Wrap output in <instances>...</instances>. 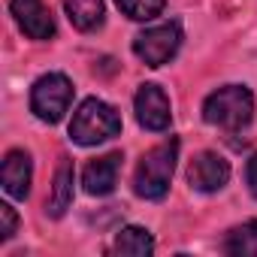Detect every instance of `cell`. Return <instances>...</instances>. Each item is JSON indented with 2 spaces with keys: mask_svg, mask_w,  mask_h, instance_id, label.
<instances>
[{
  "mask_svg": "<svg viewBox=\"0 0 257 257\" xmlns=\"http://www.w3.org/2000/svg\"><path fill=\"white\" fill-rule=\"evenodd\" d=\"M176 158H179V140L176 137H170L167 143H161L152 152H146L140 167H137V176H134V191L143 200H161L170 191Z\"/></svg>",
  "mask_w": 257,
  "mask_h": 257,
  "instance_id": "1",
  "label": "cell"
},
{
  "mask_svg": "<svg viewBox=\"0 0 257 257\" xmlns=\"http://www.w3.org/2000/svg\"><path fill=\"white\" fill-rule=\"evenodd\" d=\"M254 115V97L245 85H224L203 103V118L221 131H242Z\"/></svg>",
  "mask_w": 257,
  "mask_h": 257,
  "instance_id": "2",
  "label": "cell"
},
{
  "mask_svg": "<svg viewBox=\"0 0 257 257\" xmlns=\"http://www.w3.org/2000/svg\"><path fill=\"white\" fill-rule=\"evenodd\" d=\"M118 134H121V115L97 97H88L70 121V140L79 146H97Z\"/></svg>",
  "mask_w": 257,
  "mask_h": 257,
  "instance_id": "3",
  "label": "cell"
},
{
  "mask_svg": "<svg viewBox=\"0 0 257 257\" xmlns=\"http://www.w3.org/2000/svg\"><path fill=\"white\" fill-rule=\"evenodd\" d=\"M73 103V82L64 73H46L31 88V109L40 121L58 124Z\"/></svg>",
  "mask_w": 257,
  "mask_h": 257,
  "instance_id": "4",
  "label": "cell"
},
{
  "mask_svg": "<svg viewBox=\"0 0 257 257\" xmlns=\"http://www.w3.org/2000/svg\"><path fill=\"white\" fill-rule=\"evenodd\" d=\"M179 46H182V28L176 22L149 28L134 40V52L146 67H164L179 52Z\"/></svg>",
  "mask_w": 257,
  "mask_h": 257,
  "instance_id": "5",
  "label": "cell"
},
{
  "mask_svg": "<svg viewBox=\"0 0 257 257\" xmlns=\"http://www.w3.org/2000/svg\"><path fill=\"white\" fill-rule=\"evenodd\" d=\"M227 179H230V164H227L221 155H215V152L197 155V158L191 161V167H188V182H191V188H194V191H203V194L221 191V188L227 185Z\"/></svg>",
  "mask_w": 257,
  "mask_h": 257,
  "instance_id": "6",
  "label": "cell"
},
{
  "mask_svg": "<svg viewBox=\"0 0 257 257\" xmlns=\"http://www.w3.org/2000/svg\"><path fill=\"white\" fill-rule=\"evenodd\" d=\"M134 106H137V121L146 131H167L170 127V118H173L170 100L158 85H140Z\"/></svg>",
  "mask_w": 257,
  "mask_h": 257,
  "instance_id": "7",
  "label": "cell"
},
{
  "mask_svg": "<svg viewBox=\"0 0 257 257\" xmlns=\"http://www.w3.org/2000/svg\"><path fill=\"white\" fill-rule=\"evenodd\" d=\"M10 10H13L19 28L31 40H52L55 37V19L43 7V0H10Z\"/></svg>",
  "mask_w": 257,
  "mask_h": 257,
  "instance_id": "8",
  "label": "cell"
},
{
  "mask_svg": "<svg viewBox=\"0 0 257 257\" xmlns=\"http://www.w3.org/2000/svg\"><path fill=\"white\" fill-rule=\"evenodd\" d=\"M121 161H124V158H121L118 152L91 161V164L85 167V173H82V185H85V191H88L91 197H106V194H112L115 185H118Z\"/></svg>",
  "mask_w": 257,
  "mask_h": 257,
  "instance_id": "9",
  "label": "cell"
},
{
  "mask_svg": "<svg viewBox=\"0 0 257 257\" xmlns=\"http://www.w3.org/2000/svg\"><path fill=\"white\" fill-rule=\"evenodd\" d=\"M0 182H4V191L16 200H25L31 194V158H28V152H10L4 158Z\"/></svg>",
  "mask_w": 257,
  "mask_h": 257,
  "instance_id": "10",
  "label": "cell"
},
{
  "mask_svg": "<svg viewBox=\"0 0 257 257\" xmlns=\"http://www.w3.org/2000/svg\"><path fill=\"white\" fill-rule=\"evenodd\" d=\"M73 203V161L61 158L58 170H55V185H52V197L46 203V212L52 218H61Z\"/></svg>",
  "mask_w": 257,
  "mask_h": 257,
  "instance_id": "11",
  "label": "cell"
},
{
  "mask_svg": "<svg viewBox=\"0 0 257 257\" xmlns=\"http://www.w3.org/2000/svg\"><path fill=\"white\" fill-rule=\"evenodd\" d=\"M112 251L121 254V257H146L155 251V239L146 227H124L115 242H112Z\"/></svg>",
  "mask_w": 257,
  "mask_h": 257,
  "instance_id": "12",
  "label": "cell"
},
{
  "mask_svg": "<svg viewBox=\"0 0 257 257\" xmlns=\"http://www.w3.org/2000/svg\"><path fill=\"white\" fill-rule=\"evenodd\" d=\"M64 10L79 31H97L103 25V0H64Z\"/></svg>",
  "mask_w": 257,
  "mask_h": 257,
  "instance_id": "13",
  "label": "cell"
},
{
  "mask_svg": "<svg viewBox=\"0 0 257 257\" xmlns=\"http://www.w3.org/2000/svg\"><path fill=\"white\" fill-rule=\"evenodd\" d=\"M224 251L233 257H257V221L233 227L224 239Z\"/></svg>",
  "mask_w": 257,
  "mask_h": 257,
  "instance_id": "14",
  "label": "cell"
},
{
  "mask_svg": "<svg viewBox=\"0 0 257 257\" xmlns=\"http://www.w3.org/2000/svg\"><path fill=\"white\" fill-rule=\"evenodd\" d=\"M118 10L127 16V19H134V22H152L164 13V4L167 0H115Z\"/></svg>",
  "mask_w": 257,
  "mask_h": 257,
  "instance_id": "15",
  "label": "cell"
},
{
  "mask_svg": "<svg viewBox=\"0 0 257 257\" xmlns=\"http://www.w3.org/2000/svg\"><path fill=\"white\" fill-rule=\"evenodd\" d=\"M16 227H19V215H16V209L10 206V203H0V239H13V233H16Z\"/></svg>",
  "mask_w": 257,
  "mask_h": 257,
  "instance_id": "16",
  "label": "cell"
},
{
  "mask_svg": "<svg viewBox=\"0 0 257 257\" xmlns=\"http://www.w3.org/2000/svg\"><path fill=\"white\" fill-rule=\"evenodd\" d=\"M245 182H248V191L257 197V155H251V161L245 167Z\"/></svg>",
  "mask_w": 257,
  "mask_h": 257,
  "instance_id": "17",
  "label": "cell"
}]
</instances>
